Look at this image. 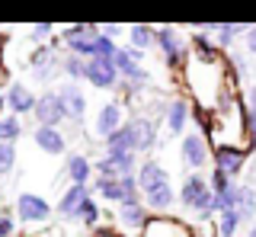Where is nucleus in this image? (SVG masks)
Listing matches in <instances>:
<instances>
[{"label":"nucleus","mask_w":256,"mask_h":237,"mask_svg":"<svg viewBox=\"0 0 256 237\" xmlns=\"http://www.w3.org/2000/svg\"><path fill=\"white\" fill-rule=\"evenodd\" d=\"M173 202H176V192H173L170 183H164V186L150 189V192H144V205H148V212H166Z\"/></svg>","instance_id":"26"},{"label":"nucleus","mask_w":256,"mask_h":237,"mask_svg":"<svg viewBox=\"0 0 256 237\" xmlns=\"http://www.w3.org/2000/svg\"><path fill=\"white\" fill-rule=\"evenodd\" d=\"M246 237H256V221H253V228H250V231H246Z\"/></svg>","instance_id":"44"},{"label":"nucleus","mask_w":256,"mask_h":237,"mask_svg":"<svg viewBox=\"0 0 256 237\" xmlns=\"http://www.w3.org/2000/svg\"><path fill=\"white\" fill-rule=\"evenodd\" d=\"M182 80H186L192 100H196L205 112H212V109H218V102L224 100L228 86L237 80V74L230 70V61L228 58L214 61V64H205V61L189 58L186 68H182Z\"/></svg>","instance_id":"2"},{"label":"nucleus","mask_w":256,"mask_h":237,"mask_svg":"<svg viewBox=\"0 0 256 237\" xmlns=\"http://www.w3.org/2000/svg\"><path fill=\"white\" fill-rule=\"evenodd\" d=\"M86 199H90V189H86V186H70L68 192L61 196V202H58L54 212H58L61 218H74L77 221V215H80V208H84Z\"/></svg>","instance_id":"18"},{"label":"nucleus","mask_w":256,"mask_h":237,"mask_svg":"<svg viewBox=\"0 0 256 237\" xmlns=\"http://www.w3.org/2000/svg\"><path fill=\"white\" fill-rule=\"evenodd\" d=\"M36 42H42V38H54V26L52 22H38V26H32V32H29Z\"/></svg>","instance_id":"36"},{"label":"nucleus","mask_w":256,"mask_h":237,"mask_svg":"<svg viewBox=\"0 0 256 237\" xmlns=\"http://www.w3.org/2000/svg\"><path fill=\"white\" fill-rule=\"evenodd\" d=\"M100 32H102V36H106V38H112V42H116V36H118V32H122V26H116V22H109V26H102V29H100Z\"/></svg>","instance_id":"40"},{"label":"nucleus","mask_w":256,"mask_h":237,"mask_svg":"<svg viewBox=\"0 0 256 237\" xmlns=\"http://www.w3.org/2000/svg\"><path fill=\"white\" fill-rule=\"evenodd\" d=\"M246 102H250V116H256V84L250 86V93H246Z\"/></svg>","instance_id":"42"},{"label":"nucleus","mask_w":256,"mask_h":237,"mask_svg":"<svg viewBox=\"0 0 256 237\" xmlns=\"http://www.w3.org/2000/svg\"><path fill=\"white\" fill-rule=\"evenodd\" d=\"M189 116H192V106H189V100H182V96H173L170 102H166V109H164L166 128H170L173 135L186 132V125H189Z\"/></svg>","instance_id":"17"},{"label":"nucleus","mask_w":256,"mask_h":237,"mask_svg":"<svg viewBox=\"0 0 256 237\" xmlns=\"http://www.w3.org/2000/svg\"><path fill=\"white\" fill-rule=\"evenodd\" d=\"M246 180H250V186L256 189V157H253L250 164H246Z\"/></svg>","instance_id":"41"},{"label":"nucleus","mask_w":256,"mask_h":237,"mask_svg":"<svg viewBox=\"0 0 256 237\" xmlns=\"http://www.w3.org/2000/svg\"><path fill=\"white\" fill-rule=\"evenodd\" d=\"M106 144V154H134V132H132V122L122 125L118 132H112V135L102 141Z\"/></svg>","instance_id":"24"},{"label":"nucleus","mask_w":256,"mask_h":237,"mask_svg":"<svg viewBox=\"0 0 256 237\" xmlns=\"http://www.w3.org/2000/svg\"><path fill=\"white\" fill-rule=\"evenodd\" d=\"M148 221H150V215H148V205L144 202H138V205H122L118 208V231H122L125 237L132 234V237H141V231L148 228Z\"/></svg>","instance_id":"13"},{"label":"nucleus","mask_w":256,"mask_h":237,"mask_svg":"<svg viewBox=\"0 0 256 237\" xmlns=\"http://www.w3.org/2000/svg\"><path fill=\"white\" fill-rule=\"evenodd\" d=\"M86 80H90L96 90H116L122 77H118L116 61H109V58H90V61H86Z\"/></svg>","instance_id":"10"},{"label":"nucleus","mask_w":256,"mask_h":237,"mask_svg":"<svg viewBox=\"0 0 256 237\" xmlns=\"http://www.w3.org/2000/svg\"><path fill=\"white\" fill-rule=\"evenodd\" d=\"M16 167V148L13 144H0V176L10 173Z\"/></svg>","instance_id":"35"},{"label":"nucleus","mask_w":256,"mask_h":237,"mask_svg":"<svg viewBox=\"0 0 256 237\" xmlns=\"http://www.w3.org/2000/svg\"><path fill=\"white\" fill-rule=\"evenodd\" d=\"M77 221L84 228H100V205L93 202V196L84 202V208H80V215H77Z\"/></svg>","instance_id":"33"},{"label":"nucleus","mask_w":256,"mask_h":237,"mask_svg":"<svg viewBox=\"0 0 256 237\" xmlns=\"http://www.w3.org/2000/svg\"><path fill=\"white\" fill-rule=\"evenodd\" d=\"M237 215H240V221H256V189H253L250 183H244V186H240Z\"/></svg>","instance_id":"28"},{"label":"nucleus","mask_w":256,"mask_h":237,"mask_svg":"<svg viewBox=\"0 0 256 237\" xmlns=\"http://www.w3.org/2000/svg\"><path fill=\"white\" fill-rule=\"evenodd\" d=\"M61 102H64V112H68L70 122H84V116H86V96H84V90H80L77 84H64L61 86Z\"/></svg>","instance_id":"16"},{"label":"nucleus","mask_w":256,"mask_h":237,"mask_svg":"<svg viewBox=\"0 0 256 237\" xmlns=\"http://www.w3.org/2000/svg\"><path fill=\"white\" fill-rule=\"evenodd\" d=\"M246 122H250V112H246L244 100L237 93V80L228 86L224 100L218 102V109L208 112V128L205 138L208 144L214 148H240V151H250V135H246Z\"/></svg>","instance_id":"1"},{"label":"nucleus","mask_w":256,"mask_h":237,"mask_svg":"<svg viewBox=\"0 0 256 237\" xmlns=\"http://www.w3.org/2000/svg\"><path fill=\"white\" fill-rule=\"evenodd\" d=\"M212 164L214 170H221L224 176H240V173L246 170V164H250V154L240 151V148H214L212 151Z\"/></svg>","instance_id":"11"},{"label":"nucleus","mask_w":256,"mask_h":237,"mask_svg":"<svg viewBox=\"0 0 256 237\" xmlns=\"http://www.w3.org/2000/svg\"><path fill=\"white\" fill-rule=\"evenodd\" d=\"M180 160L186 164L192 170H202L208 160H212V144H208V138L202 132H189L186 138H182L180 144Z\"/></svg>","instance_id":"6"},{"label":"nucleus","mask_w":256,"mask_h":237,"mask_svg":"<svg viewBox=\"0 0 256 237\" xmlns=\"http://www.w3.org/2000/svg\"><path fill=\"white\" fill-rule=\"evenodd\" d=\"M36 100L38 96H32V90H29V86H22V84H13L10 90H6V106L13 109L16 118L26 116V112H36Z\"/></svg>","instance_id":"21"},{"label":"nucleus","mask_w":256,"mask_h":237,"mask_svg":"<svg viewBox=\"0 0 256 237\" xmlns=\"http://www.w3.org/2000/svg\"><path fill=\"white\" fill-rule=\"evenodd\" d=\"M32 138H36V144H38V151H45V154H64V148H68V141H64V135L58 128H45V125H38L36 132H32Z\"/></svg>","instance_id":"23"},{"label":"nucleus","mask_w":256,"mask_h":237,"mask_svg":"<svg viewBox=\"0 0 256 237\" xmlns=\"http://www.w3.org/2000/svg\"><path fill=\"white\" fill-rule=\"evenodd\" d=\"M180 202L186 205L189 212H196L198 218L214 215V192H212V186H208V180L202 173L186 176V183L180 186Z\"/></svg>","instance_id":"3"},{"label":"nucleus","mask_w":256,"mask_h":237,"mask_svg":"<svg viewBox=\"0 0 256 237\" xmlns=\"http://www.w3.org/2000/svg\"><path fill=\"white\" fill-rule=\"evenodd\" d=\"M157 48H160V54H164V64L170 68V70L186 68V61H189V42L182 38L180 29H173V26L157 29Z\"/></svg>","instance_id":"4"},{"label":"nucleus","mask_w":256,"mask_h":237,"mask_svg":"<svg viewBox=\"0 0 256 237\" xmlns=\"http://www.w3.org/2000/svg\"><path fill=\"white\" fill-rule=\"evenodd\" d=\"M237 202H240V183H230L228 189L214 192V212L224 215V212H237Z\"/></svg>","instance_id":"27"},{"label":"nucleus","mask_w":256,"mask_h":237,"mask_svg":"<svg viewBox=\"0 0 256 237\" xmlns=\"http://www.w3.org/2000/svg\"><path fill=\"white\" fill-rule=\"evenodd\" d=\"M246 135H250V151H256V116H250L246 122Z\"/></svg>","instance_id":"39"},{"label":"nucleus","mask_w":256,"mask_h":237,"mask_svg":"<svg viewBox=\"0 0 256 237\" xmlns=\"http://www.w3.org/2000/svg\"><path fill=\"white\" fill-rule=\"evenodd\" d=\"M4 45H6V36H0V54H4Z\"/></svg>","instance_id":"45"},{"label":"nucleus","mask_w":256,"mask_h":237,"mask_svg":"<svg viewBox=\"0 0 256 237\" xmlns=\"http://www.w3.org/2000/svg\"><path fill=\"white\" fill-rule=\"evenodd\" d=\"M240 224H244V221H240L237 212H224V215L218 218V234H221V237H237Z\"/></svg>","instance_id":"32"},{"label":"nucleus","mask_w":256,"mask_h":237,"mask_svg":"<svg viewBox=\"0 0 256 237\" xmlns=\"http://www.w3.org/2000/svg\"><path fill=\"white\" fill-rule=\"evenodd\" d=\"M52 215V202L38 192H22L16 199V218L26 221V224H38V221H48Z\"/></svg>","instance_id":"8"},{"label":"nucleus","mask_w":256,"mask_h":237,"mask_svg":"<svg viewBox=\"0 0 256 237\" xmlns=\"http://www.w3.org/2000/svg\"><path fill=\"white\" fill-rule=\"evenodd\" d=\"M4 109H6V96H0V118H4Z\"/></svg>","instance_id":"43"},{"label":"nucleus","mask_w":256,"mask_h":237,"mask_svg":"<svg viewBox=\"0 0 256 237\" xmlns=\"http://www.w3.org/2000/svg\"><path fill=\"white\" fill-rule=\"evenodd\" d=\"M64 173H68L70 186H86V183H90V176H93V164H90V157L74 151V154L68 157V164H64Z\"/></svg>","instance_id":"20"},{"label":"nucleus","mask_w":256,"mask_h":237,"mask_svg":"<svg viewBox=\"0 0 256 237\" xmlns=\"http://www.w3.org/2000/svg\"><path fill=\"white\" fill-rule=\"evenodd\" d=\"M116 54H118V45L116 42H112V38H106V36H96V42H93V58H116Z\"/></svg>","instance_id":"34"},{"label":"nucleus","mask_w":256,"mask_h":237,"mask_svg":"<svg viewBox=\"0 0 256 237\" xmlns=\"http://www.w3.org/2000/svg\"><path fill=\"white\" fill-rule=\"evenodd\" d=\"M141 237H198L189 231V224H182L180 218H166V215H154L148 221V228L141 231Z\"/></svg>","instance_id":"14"},{"label":"nucleus","mask_w":256,"mask_h":237,"mask_svg":"<svg viewBox=\"0 0 256 237\" xmlns=\"http://www.w3.org/2000/svg\"><path fill=\"white\" fill-rule=\"evenodd\" d=\"M128 42H132V48H150V45H157V29H150V26H132L128 29Z\"/></svg>","instance_id":"29"},{"label":"nucleus","mask_w":256,"mask_h":237,"mask_svg":"<svg viewBox=\"0 0 256 237\" xmlns=\"http://www.w3.org/2000/svg\"><path fill=\"white\" fill-rule=\"evenodd\" d=\"M96 36H100V29H96V26H70V29H64V32H61V38L68 42L70 54H77V58H84V61L93 58Z\"/></svg>","instance_id":"9"},{"label":"nucleus","mask_w":256,"mask_h":237,"mask_svg":"<svg viewBox=\"0 0 256 237\" xmlns=\"http://www.w3.org/2000/svg\"><path fill=\"white\" fill-rule=\"evenodd\" d=\"M132 132H134V154H138V151H150V148L157 144V125H154V118H148V116L132 118Z\"/></svg>","instance_id":"19"},{"label":"nucleus","mask_w":256,"mask_h":237,"mask_svg":"<svg viewBox=\"0 0 256 237\" xmlns=\"http://www.w3.org/2000/svg\"><path fill=\"white\" fill-rule=\"evenodd\" d=\"M20 135H22V125H20L16 116H4V118H0V144H13Z\"/></svg>","instance_id":"31"},{"label":"nucleus","mask_w":256,"mask_h":237,"mask_svg":"<svg viewBox=\"0 0 256 237\" xmlns=\"http://www.w3.org/2000/svg\"><path fill=\"white\" fill-rule=\"evenodd\" d=\"M134 154H102L100 160H96V173L106 180H122V176H132L134 170Z\"/></svg>","instance_id":"12"},{"label":"nucleus","mask_w":256,"mask_h":237,"mask_svg":"<svg viewBox=\"0 0 256 237\" xmlns=\"http://www.w3.org/2000/svg\"><path fill=\"white\" fill-rule=\"evenodd\" d=\"M246 54H250V58H256V26H250L246 29Z\"/></svg>","instance_id":"37"},{"label":"nucleus","mask_w":256,"mask_h":237,"mask_svg":"<svg viewBox=\"0 0 256 237\" xmlns=\"http://www.w3.org/2000/svg\"><path fill=\"white\" fill-rule=\"evenodd\" d=\"M93 192H96V196H102L106 202H116L118 208H122V205L128 202V196H125V189H122V180H106V176H96Z\"/></svg>","instance_id":"25"},{"label":"nucleus","mask_w":256,"mask_h":237,"mask_svg":"<svg viewBox=\"0 0 256 237\" xmlns=\"http://www.w3.org/2000/svg\"><path fill=\"white\" fill-rule=\"evenodd\" d=\"M38 125H45V128H58L61 122H68V112H64V102H61V93L58 90H45L42 96L36 100V112Z\"/></svg>","instance_id":"7"},{"label":"nucleus","mask_w":256,"mask_h":237,"mask_svg":"<svg viewBox=\"0 0 256 237\" xmlns=\"http://www.w3.org/2000/svg\"><path fill=\"white\" fill-rule=\"evenodd\" d=\"M0 237H13V218L0 215Z\"/></svg>","instance_id":"38"},{"label":"nucleus","mask_w":256,"mask_h":237,"mask_svg":"<svg viewBox=\"0 0 256 237\" xmlns=\"http://www.w3.org/2000/svg\"><path fill=\"white\" fill-rule=\"evenodd\" d=\"M61 70L70 77V84H77V80H86V61L84 58H77V54H64V61H61Z\"/></svg>","instance_id":"30"},{"label":"nucleus","mask_w":256,"mask_h":237,"mask_svg":"<svg viewBox=\"0 0 256 237\" xmlns=\"http://www.w3.org/2000/svg\"><path fill=\"white\" fill-rule=\"evenodd\" d=\"M122 125H125V122H122V102H102V106H100V112H96L93 135L106 141V138L112 135V132H118Z\"/></svg>","instance_id":"15"},{"label":"nucleus","mask_w":256,"mask_h":237,"mask_svg":"<svg viewBox=\"0 0 256 237\" xmlns=\"http://www.w3.org/2000/svg\"><path fill=\"white\" fill-rule=\"evenodd\" d=\"M61 61H64V58H58V48H54V38H52V42H42L36 52L29 54L32 77H36V80H42V84H48L52 77H58V70H61Z\"/></svg>","instance_id":"5"},{"label":"nucleus","mask_w":256,"mask_h":237,"mask_svg":"<svg viewBox=\"0 0 256 237\" xmlns=\"http://www.w3.org/2000/svg\"><path fill=\"white\" fill-rule=\"evenodd\" d=\"M134 176H138L141 196H144V192H150V189H157V186H164V183H170V180H166V170L160 167L157 160H144Z\"/></svg>","instance_id":"22"}]
</instances>
